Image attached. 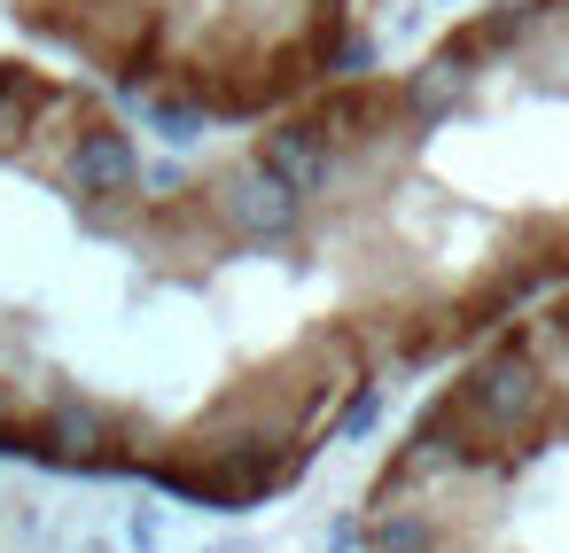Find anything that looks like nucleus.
<instances>
[{
    "instance_id": "f257e3e1",
    "label": "nucleus",
    "mask_w": 569,
    "mask_h": 553,
    "mask_svg": "<svg viewBox=\"0 0 569 553\" xmlns=\"http://www.w3.org/2000/svg\"><path fill=\"white\" fill-rule=\"evenodd\" d=\"M242 250L211 188H157L87 87L0 63V452L242 506L297 475L320 398L297 351H234Z\"/></svg>"
}]
</instances>
